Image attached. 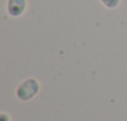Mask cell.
<instances>
[{"label": "cell", "mask_w": 127, "mask_h": 121, "mask_svg": "<svg viewBox=\"0 0 127 121\" xmlns=\"http://www.w3.org/2000/svg\"><path fill=\"white\" fill-rule=\"evenodd\" d=\"M37 91H39V84L36 82V80L29 79V80L24 81L19 86V89H18V96L21 100H29V99L34 97Z\"/></svg>", "instance_id": "1"}, {"label": "cell", "mask_w": 127, "mask_h": 121, "mask_svg": "<svg viewBox=\"0 0 127 121\" xmlns=\"http://www.w3.org/2000/svg\"><path fill=\"white\" fill-rule=\"evenodd\" d=\"M101 1L108 8H115L120 3V0H101Z\"/></svg>", "instance_id": "3"}, {"label": "cell", "mask_w": 127, "mask_h": 121, "mask_svg": "<svg viewBox=\"0 0 127 121\" xmlns=\"http://www.w3.org/2000/svg\"><path fill=\"white\" fill-rule=\"evenodd\" d=\"M26 0H9V13L11 15H20L25 9Z\"/></svg>", "instance_id": "2"}]
</instances>
